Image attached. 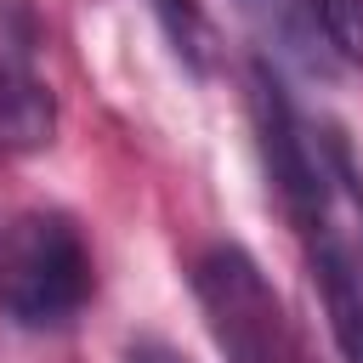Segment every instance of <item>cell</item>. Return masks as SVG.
<instances>
[{
  "instance_id": "6da1fadb",
  "label": "cell",
  "mask_w": 363,
  "mask_h": 363,
  "mask_svg": "<svg viewBox=\"0 0 363 363\" xmlns=\"http://www.w3.org/2000/svg\"><path fill=\"white\" fill-rule=\"evenodd\" d=\"M91 250L57 210H23L0 227V318L17 329H62L91 301Z\"/></svg>"
},
{
  "instance_id": "52a82bcc",
  "label": "cell",
  "mask_w": 363,
  "mask_h": 363,
  "mask_svg": "<svg viewBox=\"0 0 363 363\" xmlns=\"http://www.w3.org/2000/svg\"><path fill=\"white\" fill-rule=\"evenodd\" d=\"M130 363H187V357H176V352L159 346V340H142V346H130Z\"/></svg>"
},
{
  "instance_id": "277c9868",
  "label": "cell",
  "mask_w": 363,
  "mask_h": 363,
  "mask_svg": "<svg viewBox=\"0 0 363 363\" xmlns=\"http://www.w3.org/2000/svg\"><path fill=\"white\" fill-rule=\"evenodd\" d=\"M51 125H57V108H51V91L40 85V74L11 57L0 45V147L6 153H34L51 142Z\"/></svg>"
},
{
  "instance_id": "8992f818",
  "label": "cell",
  "mask_w": 363,
  "mask_h": 363,
  "mask_svg": "<svg viewBox=\"0 0 363 363\" xmlns=\"http://www.w3.org/2000/svg\"><path fill=\"white\" fill-rule=\"evenodd\" d=\"M244 6H250V17H255L261 28H272V34L284 40V51H295V57L306 51V34H301V28H295V23L284 17V11H289L284 0H244Z\"/></svg>"
},
{
  "instance_id": "5b68a950",
  "label": "cell",
  "mask_w": 363,
  "mask_h": 363,
  "mask_svg": "<svg viewBox=\"0 0 363 363\" xmlns=\"http://www.w3.org/2000/svg\"><path fill=\"white\" fill-rule=\"evenodd\" d=\"M306 17L340 62H363V0H306Z\"/></svg>"
},
{
  "instance_id": "7a4b0ae2",
  "label": "cell",
  "mask_w": 363,
  "mask_h": 363,
  "mask_svg": "<svg viewBox=\"0 0 363 363\" xmlns=\"http://www.w3.org/2000/svg\"><path fill=\"white\" fill-rule=\"evenodd\" d=\"M193 295L227 363H306V346L250 250L210 244L193 261Z\"/></svg>"
},
{
  "instance_id": "3957f363",
  "label": "cell",
  "mask_w": 363,
  "mask_h": 363,
  "mask_svg": "<svg viewBox=\"0 0 363 363\" xmlns=\"http://www.w3.org/2000/svg\"><path fill=\"white\" fill-rule=\"evenodd\" d=\"M306 238H312V267H318V284H323V306H329L335 340H340L346 363H363V255L335 227V216L318 221Z\"/></svg>"
}]
</instances>
